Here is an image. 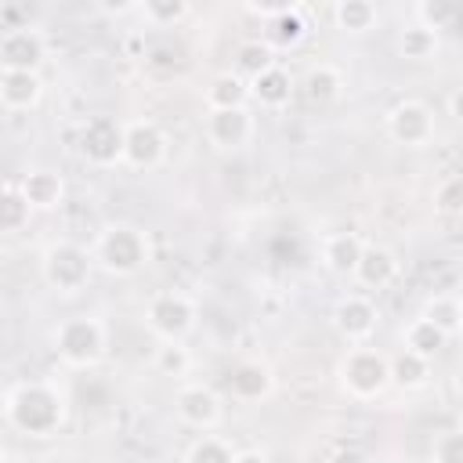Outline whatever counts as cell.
<instances>
[{
  "instance_id": "6da1fadb",
  "label": "cell",
  "mask_w": 463,
  "mask_h": 463,
  "mask_svg": "<svg viewBox=\"0 0 463 463\" xmlns=\"http://www.w3.org/2000/svg\"><path fill=\"white\" fill-rule=\"evenodd\" d=\"M4 416L25 438H51L65 423V394L51 380H22L7 391Z\"/></svg>"
},
{
  "instance_id": "7a4b0ae2",
  "label": "cell",
  "mask_w": 463,
  "mask_h": 463,
  "mask_svg": "<svg viewBox=\"0 0 463 463\" xmlns=\"http://www.w3.org/2000/svg\"><path fill=\"white\" fill-rule=\"evenodd\" d=\"M90 257H94V268H101L105 275L130 279L152 260V246H148L145 228L116 221V224H105L98 232V239L90 246Z\"/></svg>"
},
{
  "instance_id": "3957f363",
  "label": "cell",
  "mask_w": 463,
  "mask_h": 463,
  "mask_svg": "<svg viewBox=\"0 0 463 463\" xmlns=\"http://www.w3.org/2000/svg\"><path fill=\"white\" fill-rule=\"evenodd\" d=\"M90 275H94V257L87 246H80L72 239L51 242L40 257V279L47 282V289H54L61 297H76L80 289H87Z\"/></svg>"
},
{
  "instance_id": "277c9868",
  "label": "cell",
  "mask_w": 463,
  "mask_h": 463,
  "mask_svg": "<svg viewBox=\"0 0 463 463\" xmlns=\"http://www.w3.org/2000/svg\"><path fill=\"white\" fill-rule=\"evenodd\" d=\"M336 380L340 391L354 402H373L391 387V373H387V354L376 347H347V354L336 362Z\"/></svg>"
},
{
  "instance_id": "5b68a950",
  "label": "cell",
  "mask_w": 463,
  "mask_h": 463,
  "mask_svg": "<svg viewBox=\"0 0 463 463\" xmlns=\"http://www.w3.org/2000/svg\"><path fill=\"white\" fill-rule=\"evenodd\" d=\"M109 336L94 315H72L54 329V351L69 369H94L105 358Z\"/></svg>"
},
{
  "instance_id": "8992f818",
  "label": "cell",
  "mask_w": 463,
  "mask_h": 463,
  "mask_svg": "<svg viewBox=\"0 0 463 463\" xmlns=\"http://www.w3.org/2000/svg\"><path fill=\"white\" fill-rule=\"evenodd\" d=\"M195 318H199L195 300L188 293H177V289L156 293L148 300V307H145V326L159 340H184L195 329Z\"/></svg>"
},
{
  "instance_id": "52a82bcc",
  "label": "cell",
  "mask_w": 463,
  "mask_h": 463,
  "mask_svg": "<svg viewBox=\"0 0 463 463\" xmlns=\"http://www.w3.org/2000/svg\"><path fill=\"white\" fill-rule=\"evenodd\" d=\"M383 127H387V137L394 145L423 148V145L434 141V109L427 101H420V98H405V101L387 109Z\"/></svg>"
},
{
  "instance_id": "ba28073f",
  "label": "cell",
  "mask_w": 463,
  "mask_h": 463,
  "mask_svg": "<svg viewBox=\"0 0 463 463\" xmlns=\"http://www.w3.org/2000/svg\"><path fill=\"white\" fill-rule=\"evenodd\" d=\"M80 156L90 166L123 163V123L112 119V116H90L80 127Z\"/></svg>"
},
{
  "instance_id": "9c48e42d",
  "label": "cell",
  "mask_w": 463,
  "mask_h": 463,
  "mask_svg": "<svg viewBox=\"0 0 463 463\" xmlns=\"http://www.w3.org/2000/svg\"><path fill=\"white\" fill-rule=\"evenodd\" d=\"M174 412L184 427L192 430H213L221 420H224V405H221V394L210 387V383H181L177 394H174Z\"/></svg>"
},
{
  "instance_id": "30bf717a",
  "label": "cell",
  "mask_w": 463,
  "mask_h": 463,
  "mask_svg": "<svg viewBox=\"0 0 463 463\" xmlns=\"http://www.w3.org/2000/svg\"><path fill=\"white\" fill-rule=\"evenodd\" d=\"M166 156V134L156 119L123 123V163L134 170H152Z\"/></svg>"
},
{
  "instance_id": "8fae6325",
  "label": "cell",
  "mask_w": 463,
  "mask_h": 463,
  "mask_svg": "<svg viewBox=\"0 0 463 463\" xmlns=\"http://www.w3.org/2000/svg\"><path fill=\"white\" fill-rule=\"evenodd\" d=\"M380 311L365 293H344L333 307V329L347 340V344H365L376 333Z\"/></svg>"
},
{
  "instance_id": "7c38bea8",
  "label": "cell",
  "mask_w": 463,
  "mask_h": 463,
  "mask_svg": "<svg viewBox=\"0 0 463 463\" xmlns=\"http://www.w3.org/2000/svg\"><path fill=\"white\" fill-rule=\"evenodd\" d=\"M203 134H206V141L213 148L235 152V148H242L253 137V116H250V109H217V112H206Z\"/></svg>"
},
{
  "instance_id": "4fadbf2b",
  "label": "cell",
  "mask_w": 463,
  "mask_h": 463,
  "mask_svg": "<svg viewBox=\"0 0 463 463\" xmlns=\"http://www.w3.org/2000/svg\"><path fill=\"white\" fill-rule=\"evenodd\" d=\"M47 58V43L36 29L18 25L0 36V69H18V72H36L40 61Z\"/></svg>"
},
{
  "instance_id": "5bb4252c",
  "label": "cell",
  "mask_w": 463,
  "mask_h": 463,
  "mask_svg": "<svg viewBox=\"0 0 463 463\" xmlns=\"http://www.w3.org/2000/svg\"><path fill=\"white\" fill-rule=\"evenodd\" d=\"M351 279L362 286V289H387L394 279H398V253L391 246H380V242H365L362 246V257L351 271Z\"/></svg>"
},
{
  "instance_id": "9a60e30c",
  "label": "cell",
  "mask_w": 463,
  "mask_h": 463,
  "mask_svg": "<svg viewBox=\"0 0 463 463\" xmlns=\"http://www.w3.org/2000/svg\"><path fill=\"white\" fill-rule=\"evenodd\" d=\"M43 98V80L40 72H18V69H0V105L7 112H29Z\"/></svg>"
},
{
  "instance_id": "2e32d148",
  "label": "cell",
  "mask_w": 463,
  "mask_h": 463,
  "mask_svg": "<svg viewBox=\"0 0 463 463\" xmlns=\"http://www.w3.org/2000/svg\"><path fill=\"white\" fill-rule=\"evenodd\" d=\"M18 192L29 203V210H54L65 199V181H61V174H54L47 166H33L29 174H22Z\"/></svg>"
},
{
  "instance_id": "e0dca14e",
  "label": "cell",
  "mask_w": 463,
  "mask_h": 463,
  "mask_svg": "<svg viewBox=\"0 0 463 463\" xmlns=\"http://www.w3.org/2000/svg\"><path fill=\"white\" fill-rule=\"evenodd\" d=\"M289 98H293V76L282 65H271L250 80V101H257L260 109H286Z\"/></svg>"
},
{
  "instance_id": "ac0fdd59",
  "label": "cell",
  "mask_w": 463,
  "mask_h": 463,
  "mask_svg": "<svg viewBox=\"0 0 463 463\" xmlns=\"http://www.w3.org/2000/svg\"><path fill=\"white\" fill-rule=\"evenodd\" d=\"M203 101H206V112H217V109H250V83L242 76H235L232 69L228 72H217L206 83Z\"/></svg>"
},
{
  "instance_id": "d6986e66",
  "label": "cell",
  "mask_w": 463,
  "mask_h": 463,
  "mask_svg": "<svg viewBox=\"0 0 463 463\" xmlns=\"http://www.w3.org/2000/svg\"><path fill=\"white\" fill-rule=\"evenodd\" d=\"M362 246L365 242H362L358 232H333V235L322 239V260H326L329 271L351 275L354 264H358V257H362Z\"/></svg>"
},
{
  "instance_id": "ffe728a7",
  "label": "cell",
  "mask_w": 463,
  "mask_h": 463,
  "mask_svg": "<svg viewBox=\"0 0 463 463\" xmlns=\"http://www.w3.org/2000/svg\"><path fill=\"white\" fill-rule=\"evenodd\" d=\"M300 90H304V98L311 105H329V101H336L344 94V72L336 65H329V61H318V65H311L304 72Z\"/></svg>"
},
{
  "instance_id": "44dd1931",
  "label": "cell",
  "mask_w": 463,
  "mask_h": 463,
  "mask_svg": "<svg viewBox=\"0 0 463 463\" xmlns=\"http://www.w3.org/2000/svg\"><path fill=\"white\" fill-rule=\"evenodd\" d=\"M271 387H275V376L264 362H239L232 369V394L242 402H260L271 394Z\"/></svg>"
},
{
  "instance_id": "7402d4cb",
  "label": "cell",
  "mask_w": 463,
  "mask_h": 463,
  "mask_svg": "<svg viewBox=\"0 0 463 463\" xmlns=\"http://www.w3.org/2000/svg\"><path fill=\"white\" fill-rule=\"evenodd\" d=\"M438 47H441V36L430 33V29H423V25H416V22H409L394 36V51L405 61H430L438 54Z\"/></svg>"
},
{
  "instance_id": "603a6c76",
  "label": "cell",
  "mask_w": 463,
  "mask_h": 463,
  "mask_svg": "<svg viewBox=\"0 0 463 463\" xmlns=\"http://www.w3.org/2000/svg\"><path fill=\"white\" fill-rule=\"evenodd\" d=\"M402 351H409V354H420V358H427V362H434V354L449 344V336L434 326V322H427L423 315L420 318H412L405 329H402Z\"/></svg>"
},
{
  "instance_id": "cb8c5ba5",
  "label": "cell",
  "mask_w": 463,
  "mask_h": 463,
  "mask_svg": "<svg viewBox=\"0 0 463 463\" xmlns=\"http://www.w3.org/2000/svg\"><path fill=\"white\" fill-rule=\"evenodd\" d=\"M376 18H380V11H376L373 0H340V4H333V25L347 36L369 33L376 25Z\"/></svg>"
},
{
  "instance_id": "d4e9b609",
  "label": "cell",
  "mask_w": 463,
  "mask_h": 463,
  "mask_svg": "<svg viewBox=\"0 0 463 463\" xmlns=\"http://www.w3.org/2000/svg\"><path fill=\"white\" fill-rule=\"evenodd\" d=\"M307 36V18H304V11L297 7V4H289L282 14H275L271 22H268V47L275 51V47H282V51H289V47H297L300 40Z\"/></svg>"
},
{
  "instance_id": "484cf974",
  "label": "cell",
  "mask_w": 463,
  "mask_h": 463,
  "mask_svg": "<svg viewBox=\"0 0 463 463\" xmlns=\"http://www.w3.org/2000/svg\"><path fill=\"white\" fill-rule=\"evenodd\" d=\"M387 373H391V383H394V387H402V391H420V387H427V380H430V362L420 358V354L398 351L394 358H387Z\"/></svg>"
},
{
  "instance_id": "4316f807",
  "label": "cell",
  "mask_w": 463,
  "mask_h": 463,
  "mask_svg": "<svg viewBox=\"0 0 463 463\" xmlns=\"http://www.w3.org/2000/svg\"><path fill=\"white\" fill-rule=\"evenodd\" d=\"M423 318L434 322L449 340L459 333V318H463V307H459V297L456 293H434L427 304H423Z\"/></svg>"
},
{
  "instance_id": "83f0119b",
  "label": "cell",
  "mask_w": 463,
  "mask_h": 463,
  "mask_svg": "<svg viewBox=\"0 0 463 463\" xmlns=\"http://www.w3.org/2000/svg\"><path fill=\"white\" fill-rule=\"evenodd\" d=\"M152 365L159 376H170V380H181L192 373V351L184 347V340H159L156 354H152Z\"/></svg>"
},
{
  "instance_id": "f1b7e54d",
  "label": "cell",
  "mask_w": 463,
  "mask_h": 463,
  "mask_svg": "<svg viewBox=\"0 0 463 463\" xmlns=\"http://www.w3.org/2000/svg\"><path fill=\"white\" fill-rule=\"evenodd\" d=\"M275 65V51L264 43V40H246V43H239V51H235V76H242L246 83L253 80V76H260L264 69H271Z\"/></svg>"
},
{
  "instance_id": "f546056e",
  "label": "cell",
  "mask_w": 463,
  "mask_h": 463,
  "mask_svg": "<svg viewBox=\"0 0 463 463\" xmlns=\"http://www.w3.org/2000/svg\"><path fill=\"white\" fill-rule=\"evenodd\" d=\"M29 203L22 199L18 184H0V235H14L29 224Z\"/></svg>"
},
{
  "instance_id": "4dcf8cb0",
  "label": "cell",
  "mask_w": 463,
  "mask_h": 463,
  "mask_svg": "<svg viewBox=\"0 0 463 463\" xmlns=\"http://www.w3.org/2000/svg\"><path fill=\"white\" fill-rule=\"evenodd\" d=\"M452 18H456V7L445 4V0H420V4H412V22L423 25V29H430V33L449 29Z\"/></svg>"
},
{
  "instance_id": "1f68e13d",
  "label": "cell",
  "mask_w": 463,
  "mask_h": 463,
  "mask_svg": "<svg viewBox=\"0 0 463 463\" xmlns=\"http://www.w3.org/2000/svg\"><path fill=\"white\" fill-rule=\"evenodd\" d=\"M232 456H235V449L228 441H221L213 434H203L199 441H192L184 463H232Z\"/></svg>"
},
{
  "instance_id": "d6a6232c",
  "label": "cell",
  "mask_w": 463,
  "mask_h": 463,
  "mask_svg": "<svg viewBox=\"0 0 463 463\" xmlns=\"http://www.w3.org/2000/svg\"><path fill=\"white\" fill-rule=\"evenodd\" d=\"M137 11H141L145 22H152V25H174V22H181V18L188 14V4H184V0H145Z\"/></svg>"
},
{
  "instance_id": "836d02e7",
  "label": "cell",
  "mask_w": 463,
  "mask_h": 463,
  "mask_svg": "<svg viewBox=\"0 0 463 463\" xmlns=\"http://www.w3.org/2000/svg\"><path fill=\"white\" fill-rule=\"evenodd\" d=\"M434 210L445 213V217H456L463 210V177H445L438 188H434Z\"/></svg>"
},
{
  "instance_id": "e575fe53",
  "label": "cell",
  "mask_w": 463,
  "mask_h": 463,
  "mask_svg": "<svg viewBox=\"0 0 463 463\" xmlns=\"http://www.w3.org/2000/svg\"><path fill=\"white\" fill-rule=\"evenodd\" d=\"M434 463H463V434L459 430H445L434 441Z\"/></svg>"
},
{
  "instance_id": "d590c367",
  "label": "cell",
  "mask_w": 463,
  "mask_h": 463,
  "mask_svg": "<svg viewBox=\"0 0 463 463\" xmlns=\"http://www.w3.org/2000/svg\"><path fill=\"white\" fill-rule=\"evenodd\" d=\"M98 7H101V14H109V18H119V14H134L141 4H134V0H101Z\"/></svg>"
},
{
  "instance_id": "8d00e7d4",
  "label": "cell",
  "mask_w": 463,
  "mask_h": 463,
  "mask_svg": "<svg viewBox=\"0 0 463 463\" xmlns=\"http://www.w3.org/2000/svg\"><path fill=\"white\" fill-rule=\"evenodd\" d=\"M232 463H271V459H268L264 449H239V452L232 456Z\"/></svg>"
},
{
  "instance_id": "74e56055",
  "label": "cell",
  "mask_w": 463,
  "mask_h": 463,
  "mask_svg": "<svg viewBox=\"0 0 463 463\" xmlns=\"http://www.w3.org/2000/svg\"><path fill=\"white\" fill-rule=\"evenodd\" d=\"M449 116H452V119H459V90H452V94H449Z\"/></svg>"
},
{
  "instance_id": "f35d334b",
  "label": "cell",
  "mask_w": 463,
  "mask_h": 463,
  "mask_svg": "<svg viewBox=\"0 0 463 463\" xmlns=\"http://www.w3.org/2000/svg\"><path fill=\"white\" fill-rule=\"evenodd\" d=\"M333 463H365V459H362L358 452H340V456H336Z\"/></svg>"
}]
</instances>
